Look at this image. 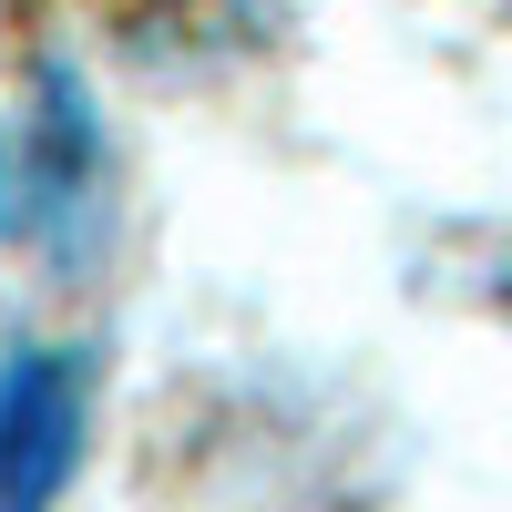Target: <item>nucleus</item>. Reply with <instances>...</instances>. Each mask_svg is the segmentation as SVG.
Here are the masks:
<instances>
[{
  "label": "nucleus",
  "instance_id": "f257e3e1",
  "mask_svg": "<svg viewBox=\"0 0 512 512\" xmlns=\"http://www.w3.org/2000/svg\"><path fill=\"white\" fill-rule=\"evenodd\" d=\"M82 379L72 349H11L0 369V512H52L82 461Z\"/></svg>",
  "mask_w": 512,
  "mask_h": 512
}]
</instances>
